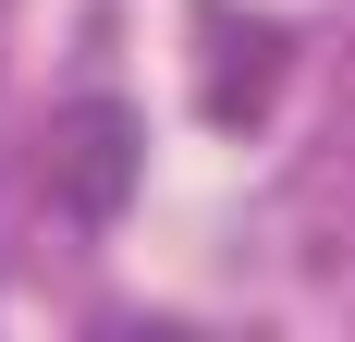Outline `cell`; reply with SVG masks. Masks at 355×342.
<instances>
[{
    "label": "cell",
    "mask_w": 355,
    "mask_h": 342,
    "mask_svg": "<svg viewBox=\"0 0 355 342\" xmlns=\"http://www.w3.org/2000/svg\"><path fill=\"white\" fill-rule=\"evenodd\" d=\"M123 183H135V123H123L110 98H86V110L62 123V196L86 208V220H110Z\"/></svg>",
    "instance_id": "obj_1"
}]
</instances>
